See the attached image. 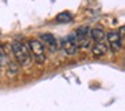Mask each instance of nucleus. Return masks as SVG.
Masks as SVG:
<instances>
[{"instance_id": "f257e3e1", "label": "nucleus", "mask_w": 125, "mask_h": 111, "mask_svg": "<svg viewBox=\"0 0 125 111\" xmlns=\"http://www.w3.org/2000/svg\"><path fill=\"white\" fill-rule=\"evenodd\" d=\"M12 54H14L15 59L18 62V66H28L30 64V60H31V55L28 52V48L26 44H23L22 42L19 40H15L12 43Z\"/></svg>"}, {"instance_id": "f03ea898", "label": "nucleus", "mask_w": 125, "mask_h": 111, "mask_svg": "<svg viewBox=\"0 0 125 111\" xmlns=\"http://www.w3.org/2000/svg\"><path fill=\"white\" fill-rule=\"evenodd\" d=\"M27 48L30 55H32L34 59L38 63H43L44 59H46V50H44V46L41 43V40L38 39H31L28 40Z\"/></svg>"}, {"instance_id": "7ed1b4c3", "label": "nucleus", "mask_w": 125, "mask_h": 111, "mask_svg": "<svg viewBox=\"0 0 125 111\" xmlns=\"http://www.w3.org/2000/svg\"><path fill=\"white\" fill-rule=\"evenodd\" d=\"M90 28L89 27H79L78 30H77V32L74 34V36H75V42H77V46H78V48L81 50H86L90 47Z\"/></svg>"}, {"instance_id": "20e7f679", "label": "nucleus", "mask_w": 125, "mask_h": 111, "mask_svg": "<svg viewBox=\"0 0 125 111\" xmlns=\"http://www.w3.org/2000/svg\"><path fill=\"white\" fill-rule=\"evenodd\" d=\"M105 38H108L109 48H110L113 52H118L120 50H121L124 40L121 39V36H120L118 32H116V31H110V32L108 34V36H105Z\"/></svg>"}, {"instance_id": "39448f33", "label": "nucleus", "mask_w": 125, "mask_h": 111, "mask_svg": "<svg viewBox=\"0 0 125 111\" xmlns=\"http://www.w3.org/2000/svg\"><path fill=\"white\" fill-rule=\"evenodd\" d=\"M62 48H63V51H65V54H67V55H75L77 52H78L79 48H78V46H77V42H75V36H74V34L69 35L67 38L63 40Z\"/></svg>"}, {"instance_id": "423d86ee", "label": "nucleus", "mask_w": 125, "mask_h": 111, "mask_svg": "<svg viewBox=\"0 0 125 111\" xmlns=\"http://www.w3.org/2000/svg\"><path fill=\"white\" fill-rule=\"evenodd\" d=\"M41 43L43 44V46H47L52 52L57 51V47H58L57 39H55V36L51 35V34H42L41 35Z\"/></svg>"}, {"instance_id": "0eeeda50", "label": "nucleus", "mask_w": 125, "mask_h": 111, "mask_svg": "<svg viewBox=\"0 0 125 111\" xmlns=\"http://www.w3.org/2000/svg\"><path fill=\"white\" fill-rule=\"evenodd\" d=\"M89 35H90V39L94 40L95 43H101V42H104V39H105V36H106L105 32H104V30L100 28V27L92 28L90 32H89Z\"/></svg>"}, {"instance_id": "6e6552de", "label": "nucleus", "mask_w": 125, "mask_h": 111, "mask_svg": "<svg viewBox=\"0 0 125 111\" xmlns=\"http://www.w3.org/2000/svg\"><path fill=\"white\" fill-rule=\"evenodd\" d=\"M106 51H108V46H106L104 42H101V43H94V46L92 47V52L94 56H102V55L106 54Z\"/></svg>"}, {"instance_id": "1a4fd4ad", "label": "nucleus", "mask_w": 125, "mask_h": 111, "mask_svg": "<svg viewBox=\"0 0 125 111\" xmlns=\"http://www.w3.org/2000/svg\"><path fill=\"white\" fill-rule=\"evenodd\" d=\"M71 19H73V16H71L69 12H61V14H58L57 17H55V20H57L58 23H69V22H71Z\"/></svg>"}, {"instance_id": "9d476101", "label": "nucleus", "mask_w": 125, "mask_h": 111, "mask_svg": "<svg viewBox=\"0 0 125 111\" xmlns=\"http://www.w3.org/2000/svg\"><path fill=\"white\" fill-rule=\"evenodd\" d=\"M7 68H8V74H10V75H16L18 71H19V66H18L16 63H14V62L8 63V64H7Z\"/></svg>"}, {"instance_id": "9b49d317", "label": "nucleus", "mask_w": 125, "mask_h": 111, "mask_svg": "<svg viewBox=\"0 0 125 111\" xmlns=\"http://www.w3.org/2000/svg\"><path fill=\"white\" fill-rule=\"evenodd\" d=\"M4 62H6V56H4V52H3V50L0 48V67L4 64Z\"/></svg>"}]
</instances>
